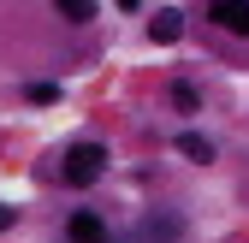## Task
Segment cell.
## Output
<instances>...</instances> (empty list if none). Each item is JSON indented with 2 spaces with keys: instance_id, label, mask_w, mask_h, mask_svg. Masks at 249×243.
I'll return each mask as SVG.
<instances>
[{
  "instance_id": "cell-1",
  "label": "cell",
  "mask_w": 249,
  "mask_h": 243,
  "mask_svg": "<svg viewBox=\"0 0 249 243\" xmlns=\"http://www.w3.org/2000/svg\"><path fill=\"white\" fill-rule=\"evenodd\" d=\"M59 172H66V184H95V178L107 172V148L101 142H77V148H66Z\"/></svg>"
},
{
  "instance_id": "cell-2",
  "label": "cell",
  "mask_w": 249,
  "mask_h": 243,
  "mask_svg": "<svg viewBox=\"0 0 249 243\" xmlns=\"http://www.w3.org/2000/svg\"><path fill=\"white\" fill-rule=\"evenodd\" d=\"M178 237H184V220L178 214H142L137 231H131V243H178Z\"/></svg>"
},
{
  "instance_id": "cell-3",
  "label": "cell",
  "mask_w": 249,
  "mask_h": 243,
  "mask_svg": "<svg viewBox=\"0 0 249 243\" xmlns=\"http://www.w3.org/2000/svg\"><path fill=\"white\" fill-rule=\"evenodd\" d=\"M208 18L220 24V30H231V36H249V0H213Z\"/></svg>"
},
{
  "instance_id": "cell-4",
  "label": "cell",
  "mask_w": 249,
  "mask_h": 243,
  "mask_svg": "<svg viewBox=\"0 0 249 243\" xmlns=\"http://www.w3.org/2000/svg\"><path fill=\"white\" fill-rule=\"evenodd\" d=\"M66 237H71V243H107V220L83 208V214H71V220H66Z\"/></svg>"
},
{
  "instance_id": "cell-5",
  "label": "cell",
  "mask_w": 249,
  "mask_h": 243,
  "mask_svg": "<svg viewBox=\"0 0 249 243\" xmlns=\"http://www.w3.org/2000/svg\"><path fill=\"white\" fill-rule=\"evenodd\" d=\"M148 36H154V42H178V36H184V18H178L172 6H166V12H154V24H148Z\"/></svg>"
},
{
  "instance_id": "cell-6",
  "label": "cell",
  "mask_w": 249,
  "mask_h": 243,
  "mask_svg": "<svg viewBox=\"0 0 249 243\" xmlns=\"http://www.w3.org/2000/svg\"><path fill=\"white\" fill-rule=\"evenodd\" d=\"M178 155H184V160H202V166H208V160H213V142H208V137H196V131H184V137H178Z\"/></svg>"
},
{
  "instance_id": "cell-7",
  "label": "cell",
  "mask_w": 249,
  "mask_h": 243,
  "mask_svg": "<svg viewBox=\"0 0 249 243\" xmlns=\"http://www.w3.org/2000/svg\"><path fill=\"white\" fill-rule=\"evenodd\" d=\"M53 6H59L66 24H89V18H95V0H53Z\"/></svg>"
},
{
  "instance_id": "cell-8",
  "label": "cell",
  "mask_w": 249,
  "mask_h": 243,
  "mask_svg": "<svg viewBox=\"0 0 249 243\" xmlns=\"http://www.w3.org/2000/svg\"><path fill=\"white\" fill-rule=\"evenodd\" d=\"M172 101H178L184 113H196V89H190V83H172Z\"/></svg>"
},
{
  "instance_id": "cell-9",
  "label": "cell",
  "mask_w": 249,
  "mask_h": 243,
  "mask_svg": "<svg viewBox=\"0 0 249 243\" xmlns=\"http://www.w3.org/2000/svg\"><path fill=\"white\" fill-rule=\"evenodd\" d=\"M6 226H12V208H0V231H6Z\"/></svg>"
},
{
  "instance_id": "cell-10",
  "label": "cell",
  "mask_w": 249,
  "mask_h": 243,
  "mask_svg": "<svg viewBox=\"0 0 249 243\" xmlns=\"http://www.w3.org/2000/svg\"><path fill=\"white\" fill-rule=\"evenodd\" d=\"M119 6H124V12H137V6H142V0H119Z\"/></svg>"
}]
</instances>
